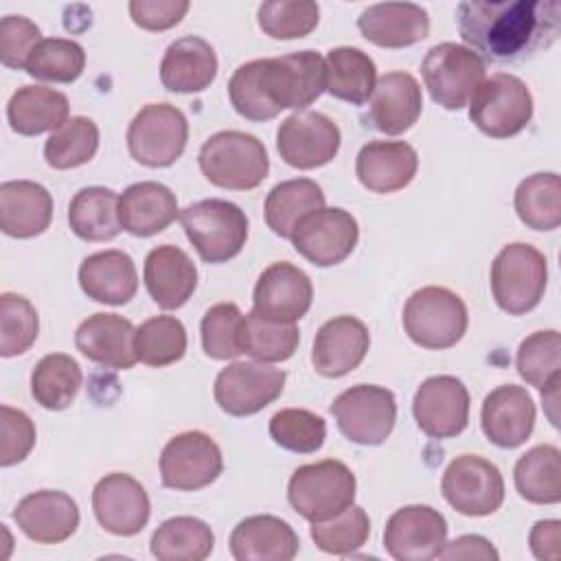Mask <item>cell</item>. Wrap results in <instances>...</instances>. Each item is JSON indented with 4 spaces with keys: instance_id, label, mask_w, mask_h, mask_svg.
<instances>
[{
    "instance_id": "681fc988",
    "label": "cell",
    "mask_w": 561,
    "mask_h": 561,
    "mask_svg": "<svg viewBox=\"0 0 561 561\" xmlns=\"http://www.w3.org/2000/svg\"><path fill=\"white\" fill-rule=\"evenodd\" d=\"M256 20L259 28L274 39H300L318 26L320 7L313 0L263 2Z\"/></svg>"
},
{
    "instance_id": "7c38bea8",
    "label": "cell",
    "mask_w": 561,
    "mask_h": 561,
    "mask_svg": "<svg viewBox=\"0 0 561 561\" xmlns=\"http://www.w3.org/2000/svg\"><path fill=\"white\" fill-rule=\"evenodd\" d=\"M440 491L447 504L467 517L495 513L506 495L497 465L476 454H462L447 465Z\"/></svg>"
},
{
    "instance_id": "d4e9b609",
    "label": "cell",
    "mask_w": 561,
    "mask_h": 561,
    "mask_svg": "<svg viewBox=\"0 0 561 561\" xmlns=\"http://www.w3.org/2000/svg\"><path fill=\"white\" fill-rule=\"evenodd\" d=\"M18 528L35 543H61L79 526L77 502L55 489H42L24 495L13 508Z\"/></svg>"
},
{
    "instance_id": "f5cc1de1",
    "label": "cell",
    "mask_w": 561,
    "mask_h": 561,
    "mask_svg": "<svg viewBox=\"0 0 561 561\" xmlns=\"http://www.w3.org/2000/svg\"><path fill=\"white\" fill-rule=\"evenodd\" d=\"M42 42V31L24 15H4L0 22V61L7 68H26L28 57Z\"/></svg>"
},
{
    "instance_id": "52a82bcc",
    "label": "cell",
    "mask_w": 561,
    "mask_h": 561,
    "mask_svg": "<svg viewBox=\"0 0 561 561\" xmlns=\"http://www.w3.org/2000/svg\"><path fill=\"white\" fill-rule=\"evenodd\" d=\"M180 221L199 259L206 263L217 265L234 259L248 239V217L228 199L210 197L188 204L180 210Z\"/></svg>"
},
{
    "instance_id": "7a4b0ae2",
    "label": "cell",
    "mask_w": 561,
    "mask_h": 561,
    "mask_svg": "<svg viewBox=\"0 0 561 561\" xmlns=\"http://www.w3.org/2000/svg\"><path fill=\"white\" fill-rule=\"evenodd\" d=\"M324 90L327 66L318 50L252 59L241 64L228 81L234 112L254 123L272 121L280 110H305Z\"/></svg>"
},
{
    "instance_id": "8d00e7d4",
    "label": "cell",
    "mask_w": 561,
    "mask_h": 561,
    "mask_svg": "<svg viewBox=\"0 0 561 561\" xmlns=\"http://www.w3.org/2000/svg\"><path fill=\"white\" fill-rule=\"evenodd\" d=\"M68 224L83 241H112L121 232L118 195L105 186H85L77 191L68 206Z\"/></svg>"
},
{
    "instance_id": "d590c367",
    "label": "cell",
    "mask_w": 561,
    "mask_h": 561,
    "mask_svg": "<svg viewBox=\"0 0 561 561\" xmlns=\"http://www.w3.org/2000/svg\"><path fill=\"white\" fill-rule=\"evenodd\" d=\"M327 92L351 105L370 99L377 83V68L368 53L355 46H337L327 53Z\"/></svg>"
},
{
    "instance_id": "603a6c76",
    "label": "cell",
    "mask_w": 561,
    "mask_h": 561,
    "mask_svg": "<svg viewBox=\"0 0 561 561\" xmlns=\"http://www.w3.org/2000/svg\"><path fill=\"white\" fill-rule=\"evenodd\" d=\"M535 401L526 388L506 383L491 390L482 401L480 425L484 436L502 449H515L528 440L535 427Z\"/></svg>"
},
{
    "instance_id": "11a10c76",
    "label": "cell",
    "mask_w": 561,
    "mask_h": 561,
    "mask_svg": "<svg viewBox=\"0 0 561 561\" xmlns=\"http://www.w3.org/2000/svg\"><path fill=\"white\" fill-rule=\"evenodd\" d=\"M188 7L186 0H131L129 15L145 31H167L182 22Z\"/></svg>"
},
{
    "instance_id": "ac0fdd59",
    "label": "cell",
    "mask_w": 561,
    "mask_h": 561,
    "mask_svg": "<svg viewBox=\"0 0 561 561\" xmlns=\"http://www.w3.org/2000/svg\"><path fill=\"white\" fill-rule=\"evenodd\" d=\"M357 241V219L344 208H320L307 215L291 234L294 250L318 267L342 263L351 256Z\"/></svg>"
},
{
    "instance_id": "e575fe53",
    "label": "cell",
    "mask_w": 561,
    "mask_h": 561,
    "mask_svg": "<svg viewBox=\"0 0 561 561\" xmlns=\"http://www.w3.org/2000/svg\"><path fill=\"white\" fill-rule=\"evenodd\" d=\"M324 208V193L309 178L278 182L265 197V221L274 234L291 239L296 226L311 213Z\"/></svg>"
},
{
    "instance_id": "4316f807",
    "label": "cell",
    "mask_w": 561,
    "mask_h": 561,
    "mask_svg": "<svg viewBox=\"0 0 561 561\" xmlns=\"http://www.w3.org/2000/svg\"><path fill=\"white\" fill-rule=\"evenodd\" d=\"M145 287L151 300L167 311L188 302L197 287V267L191 256L171 243L153 248L145 259Z\"/></svg>"
},
{
    "instance_id": "9c48e42d",
    "label": "cell",
    "mask_w": 561,
    "mask_h": 561,
    "mask_svg": "<svg viewBox=\"0 0 561 561\" xmlns=\"http://www.w3.org/2000/svg\"><path fill=\"white\" fill-rule=\"evenodd\" d=\"M188 121L171 103H147L127 127L129 156L145 167H171L186 149Z\"/></svg>"
},
{
    "instance_id": "1f68e13d",
    "label": "cell",
    "mask_w": 561,
    "mask_h": 561,
    "mask_svg": "<svg viewBox=\"0 0 561 561\" xmlns=\"http://www.w3.org/2000/svg\"><path fill=\"white\" fill-rule=\"evenodd\" d=\"M180 217L175 193L160 182H136L118 195L121 228L134 237H151Z\"/></svg>"
},
{
    "instance_id": "db71d44e",
    "label": "cell",
    "mask_w": 561,
    "mask_h": 561,
    "mask_svg": "<svg viewBox=\"0 0 561 561\" xmlns=\"http://www.w3.org/2000/svg\"><path fill=\"white\" fill-rule=\"evenodd\" d=\"M0 465L22 462L35 447V425L31 416L18 408H0Z\"/></svg>"
},
{
    "instance_id": "5b68a950",
    "label": "cell",
    "mask_w": 561,
    "mask_h": 561,
    "mask_svg": "<svg viewBox=\"0 0 561 561\" xmlns=\"http://www.w3.org/2000/svg\"><path fill=\"white\" fill-rule=\"evenodd\" d=\"M548 285V261L530 243L504 245L491 263V294L495 305L508 316L533 311Z\"/></svg>"
},
{
    "instance_id": "4dcf8cb0",
    "label": "cell",
    "mask_w": 561,
    "mask_h": 561,
    "mask_svg": "<svg viewBox=\"0 0 561 561\" xmlns=\"http://www.w3.org/2000/svg\"><path fill=\"white\" fill-rule=\"evenodd\" d=\"M53 197L46 186L31 180L0 184V228L13 239H31L48 230Z\"/></svg>"
},
{
    "instance_id": "7bdbcfd3",
    "label": "cell",
    "mask_w": 561,
    "mask_h": 561,
    "mask_svg": "<svg viewBox=\"0 0 561 561\" xmlns=\"http://www.w3.org/2000/svg\"><path fill=\"white\" fill-rule=\"evenodd\" d=\"M99 149V127L88 116H70L44 142V160L57 171L77 169L94 158Z\"/></svg>"
},
{
    "instance_id": "44dd1931",
    "label": "cell",
    "mask_w": 561,
    "mask_h": 561,
    "mask_svg": "<svg viewBox=\"0 0 561 561\" xmlns=\"http://www.w3.org/2000/svg\"><path fill=\"white\" fill-rule=\"evenodd\" d=\"M421 110L423 94L419 81L410 72L392 70L377 79L362 121L381 134L399 136L419 121Z\"/></svg>"
},
{
    "instance_id": "f6af8a7d",
    "label": "cell",
    "mask_w": 561,
    "mask_h": 561,
    "mask_svg": "<svg viewBox=\"0 0 561 561\" xmlns=\"http://www.w3.org/2000/svg\"><path fill=\"white\" fill-rule=\"evenodd\" d=\"M85 68V50L68 37H48L37 44L26 61V75L39 81L72 83Z\"/></svg>"
},
{
    "instance_id": "30bf717a",
    "label": "cell",
    "mask_w": 561,
    "mask_h": 561,
    "mask_svg": "<svg viewBox=\"0 0 561 561\" xmlns=\"http://www.w3.org/2000/svg\"><path fill=\"white\" fill-rule=\"evenodd\" d=\"M421 75L434 103L445 110H462L486 77V64L471 48L443 42L425 53Z\"/></svg>"
},
{
    "instance_id": "bcb514c9",
    "label": "cell",
    "mask_w": 561,
    "mask_h": 561,
    "mask_svg": "<svg viewBox=\"0 0 561 561\" xmlns=\"http://www.w3.org/2000/svg\"><path fill=\"white\" fill-rule=\"evenodd\" d=\"M515 366L519 377L543 390L552 381L561 379V340L559 331L546 329L535 331L526 340H522L515 357Z\"/></svg>"
},
{
    "instance_id": "ffe728a7",
    "label": "cell",
    "mask_w": 561,
    "mask_h": 561,
    "mask_svg": "<svg viewBox=\"0 0 561 561\" xmlns=\"http://www.w3.org/2000/svg\"><path fill=\"white\" fill-rule=\"evenodd\" d=\"M252 302V311L263 318L296 322L307 316L313 302L311 278L294 263L276 261L259 274Z\"/></svg>"
},
{
    "instance_id": "2e32d148",
    "label": "cell",
    "mask_w": 561,
    "mask_h": 561,
    "mask_svg": "<svg viewBox=\"0 0 561 561\" xmlns=\"http://www.w3.org/2000/svg\"><path fill=\"white\" fill-rule=\"evenodd\" d=\"M469 390L454 375L427 377L414 392L412 414L423 434L430 438H454L469 423Z\"/></svg>"
},
{
    "instance_id": "9f6ffc18",
    "label": "cell",
    "mask_w": 561,
    "mask_h": 561,
    "mask_svg": "<svg viewBox=\"0 0 561 561\" xmlns=\"http://www.w3.org/2000/svg\"><path fill=\"white\" fill-rule=\"evenodd\" d=\"M528 543L537 559L559 561L561 559V522L539 519L530 530Z\"/></svg>"
},
{
    "instance_id": "ee69618b",
    "label": "cell",
    "mask_w": 561,
    "mask_h": 561,
    "mask_svg": "<svg viewBox=\"0 0 561 561\" xmlns=\"http://www.w3.org/2000/svg\"><path fill=\"white\" fill-rule=\"evenodd\" d=\"M136 355L147 366H169L186 353V329L175 316H153L136 329Z\"/></svg>"
},
{
    "instance_id": "484cf974",
    "label": "cell",
    "mask_w": 561,
    "mask_h": 561,
    "mask_svg": "<svg viewBox=\"0 0 561 561\" xmlns=\"http://www.w3.org/2000/svg\"><path fill=\"white\" fill-rule=\"evenodd\" d=\"M419 171V153L403 140H370L355 158V175L370 193L405 188Z\"/></svg>"
},
{
    "instance_id": "ba28073f",
    "label": "cell",
    "mask_w": 561,
    "mask_h": 561,
    "mask_svg": "<svg viewBox=\"0 0 561 561\" xmlns=\"http://www.w3.org/2000/svg\"><path fill=\"white\" fill-rule=\"evenodd\" d=\"M533 110L528 85L511 72L484 77L469 99V121L491 138L517 136L530 123Z\"/></svg>"
},
{
    "instance_id": "7402d4cb",
    "label": "cell",
    "mask_w": 561,
    "mask_h": 561,
    "mask_svg": "<svg viewBox=\"0 0 561 561\" xmlns=\"http://www.w3.org/2000/svg\"><path fill=\"white\" fill-rule=\"evenodd\" d=\"M368 348V327L355 316H335L318 329L311 364L318 375L337 379L355 370L364 362Z\"/></svg>"
},
{
    "instance_id": "c3c4849f",
    "label": "cell",
    "mask_w": 561,
    "mask_h": 561,
    "mask_svg": "<svg viewBox=\"0 0 561 561\" xmlns=\"http://www.w3.org/2000/svg\"><path fill=\"white\" fill-rule=\"evenodd\" d=\"M272 440L294 454H313L324 445L327 423L320 414L305 408H285L270 419Z\"/></svg>"
},
{
    "instance_id": "b9f144b4",
    "label": "cell",
    "mask_w": 561,
    "mask_h": 561,
    "mask_svg": "<svg viewBox=\"0 0 561 561\" xmlns=\"http://www.w3.org/2000/svg\"><path fill=\"white\" fill-rule=\"evenodd\" d=\"M515 213L533 230L561 226V180L557 173H533L515 188Z\"/></svg>"
},
{
    "instance_id": "4fadbf2b",
    "label": "cell",
    "mask_w": 561,
    "mask_h": 561,
    "mask_svg": "<svg viewBox=\"0 0 561 561\" xmlns=\"http://www.w3.org/2000/svg\"><path fill=\"white\" fill-rule=\"evenodd\" d=\"M285 370L265 362H232L215 379V401L230 416H252L283 394Z\"/></svg>"
},
{
    "instance_id": "680465c9",
    "label": "cell",
    "mask_w": 561,
    "mask_h": 561,
    "mask_svg": "<svg viewBox=\"0 0 561 561\" xmlns=\"http://www.w3.org/2000/svg\"><path fill=\"white\" fill-rule=\"evenodd\" d=\"M559 386H561V379L559 381H552L550 386H546L541 390V399L546 403V412H548V419L550 423L557 427L559 421H557V403H559Z\"/></svg>"
},
{
    "instance_id": "d6986e66",
    "label": "cell",
    "mask_w": 561,
    "mask_h": 561,
    "mask_svg": "<svg viewBox=\"0 0 561 561\" xmlns=\"http://www.w3.org/2000/svg\"><path fill=\"white\" fill-rule=\"evenodd\" d=\"M96 522L116 537L138 535L151 515V502L145 486L129 473H107L92 491Z\"/></svg>"
},
{
    "instance_id": "74e56055",
    "label": "cell",
    "mask_w": 561,
    "mask_h": 561,
    "mask_svg": "<svg viewBox=\"0 0 561 561\" xmlns=\"http://www.w3.org/2000/svg\"><path fill=\"white\" fill-rule=\"evenodd\" d=\"M149 548L158 561H204L215 548V535L204 519L180 515L153 530Z\"/></svg>"
},
{
    "instance_id": "f907efd6",
    "label": "cell",
    "mask_w": 561,
    "mask_h": 561,
    "mask_svg": "<svg viewBox=\"0 0 561 561\" xmlns=\"http://www.w3.org/2000/svg\"><path fill=\"white\" fill-rule=\"evenodd\" d=\"M39 333V318L35 307L18 294L4 291L0 296V355L15 357L26 353Z\"/></svg>"
},
{
    "instance_id": "f1b7e54d",
    "label": "cell",
    "mask_w": 561,
    "mask_h": 561,
    "mask_svg": "<svg viewBox=\"0 0 561 561\" xmlns=\"http://www.w3.org/2000/svg\"><path fill=\"white\" fill-rule=\"evenodd\" d=\"M230 554L237 561H291L300 539L294 528L276 515H250L230 533Z\"/></svg>"
},
{
    "instance_id": "d6a6232c",
    "label": "cell",
    "mask_w": 561,
    "mask_h": 561,
    "mask_svg": "<svg viewBox=\"0 0 561 561\" xmlns=\"http://www.w3.org/2000/svg\"><path fill=\"white\" fill-rule=\"evenodd\" d=\"M81 291L103 305H127L138 291L134 259L123 250H101L79 265Z\"/></svg>"
},
{
    "instance_id": "f35d334b",
    "label": "cell",
    "mask_w": 561,
    "mask_h": 561,
    "mask_svg": "<svg viewBox=\"0 0 561 561\" xmlns=\"http://www.w3.org/2000/svg\"><path fill=\"white\" fill-rule=\"evenodd\" d=\"M517 493L530 504L561 502V451L554 445L528 449L513 469Z\"/></svg>"
},
{
    "instance_id": "277c9868",
    "label": "cell",
    "mask_w": 561,
    "mask_h": 561,
    "mask_svg": "<svg viewBox=\"0 0 561 561\" xmlns=\"http://www.w3.org/2000/svg\"><path fill=\"white\" fill-rule=\"evenodd\" d=\"M401 320L414 344L430 351H443L462 340L469 327V311L456 291L427 285L410 294Z\"/></svg>"
},
{
    "instance_id": "6f0895ef",
    "label": "cell",
    "mask_w": 561,
    "mask_h": 561,
    "mask_svg": "<svg viewBox=\"0 0 561 561\" xmlns=\"http://www.w3.org/2000/svg\"><path fill=\"white\" fill-rule=\"evenodd\" d=\"M438 559H486L497 561L500 554L491 546L489 539L480 535H460L454 541H447L438 554Z\"/></svg>"
},
{
    "instance_id": "e0dca14e",
    "label": "cell",
    "mask_w": 561,
    "mask_h": 561,
    "mask_svg": "<svg viewBox=\"0 0 561 561\" xmlns=\"http://www.w3.org/2000/svg\"><path fill=\"white\" fill-rule=\"evenodd\" d=\"M447 543V519L427 504L397 508L383 528V548L397 561L436 559Z\"/></svg>"
},
{
    "instance_id": "9a60e30c",
    "label": "cell",
    "mask_w": 561,
    "mask_h": 561,
    "mask_svg": "<svg viewBox=\"0 0 561 561\" xmlns=\"http://www.w3.org/2000/svg\"><path fill=\"white\" fill-rule=\"evenodd\" d=\"M342 134L333 118L322 112L300 110L287 116L276 131V149L294 169H318L340 151Z\"/></svg>"
},
{
    "instance_id": "816d5d0a",
    "label": "cell",
    "mask_w": 561,
    "mask_h": 561,
    "mask_svg": "<svg viewBox=\"0 0 561 561\" xmlns=\"http://www.w3.org/2000/svg\"><path fill=\"white\" fill-rule=\"evenodd\" d=\"M243 313L234 302H217L206 309L199 331L202 348L210 359H234L241 355L239 331Z\"/></svg>"
},
{
    "instance_id": "83f0119b",
    "label": "cell",
    "mask_w": 561,
    "mask_h": 561,
    "mask_svg": "<svg viewBox=\"0 0 561 561\" xmlns=\"http://www.w3.org/2000/svg\"><path fill=\"white\" fill-rule=\"evenodd\" d=\"M359 33L381 48H405L427 37L430 15L414 2H379L357 18Z\"/></svg>"
},
{
    "instance_id": "7dc6e473",
    "label": "cell",
    "mask_w": 561,
    "mask_h": 561,
    "mask_svg": "<svg viewBox=\"0 0 561 561\" xmlns=\"http://www.w3.org/2000/svg\"><path fill=\"white\" fill-rule=\"evenodd\" d=\"M368 535H370L368 513L357 504H351L348 508H344L331 519L311 522V539L327 554H337V557L353 554L366 543Z\"/></svg>"
},
{
    "instance_id": "ab89813d",
    "label": "cell",
    "mask_w": 561,
    "mask_h": 561,
    "mask_svg": "<svg viewBox=\"0 0 561 561\" xmlns=\"http://www.w3.org/2000/svg\"><path fill=\"white\" fill-rule=\"evenodd\" d=\"M83 383L81 366L75 357L66 353L44 355L31 373V394L33 399L53 412L66 410L79 394Z\"/></svg>"
},
{
    "instance_id": "8fae6325",
    "label": "cell",
    "mask_w": 561,
    "mask_h": 561,
    "mask_svg": "<svg viewBox=\"0 0 561 561\" xmlns=\"http://www.w3.org/2000/svg\"><path fill=\"white\" fill-rule=\"evenodd\" d=\"M337 430L357 445L375 447L386 443L397 421V399L392 390L375 383L346 388L331 403Z\"/></svg>"
},
{
    "instance_id": "836d02e7",
    "label": "cell",
    "mask_w": 561,
    "mask_h": 561,
    "mask_svg": "<svg viewBox=\"0 0 561 561\" xmlns=\"http://www.w3.org/2000/svg\"><path fill=\"white\" fill-rule=\"evenodd\" d=\"M68 96L46 85H22L7 103L9 125L20 136L53 134L68 121Z\"/></svg>"
},
{
    "instance_id": "cb8c5ba5",
    "label": "cell",
    "mask_w": 561,
    "mask_h": 561,
    "mask_svg": "<svg viewBox=\"0 0 561 561\" xmlns=\"http://www.w3.org/2000/svg\"><path fill=\"white\" fill-rule=\"evenodd\" d=\"M136 327L118 316L99 311L85 318L75 331L77 351L94 364L114 370H127L138 362Z\"/></svg>"
},
{
    "instance_id": "5bb4252c",
    "label": "cell",
    "mask_w": 561,
    "mask_h": 561,
    "mask_svg": "<svg viewBox=\"0 0 561 561\" xmlns=\"http://www.w3.org/2000/svg\"><path fill=\"white\" fill-rule=\"evenodd\" d=\"M224 471L219 445L204 432L173 436L160 454V480L173 491H197L213 484Z\"/></svg>"
},
{
    "instance_id": "3957f363",
    "label": "cell",
    "mask_w": 561,
    "mask_h": 561,
    "mask_svg": "<svg viewBox=\"0 0 561 561\" xmlns=\"http://www.w3.org/2000/svg\"><path fill=\"white\" fill-rule=\"evenodd\" d=\"M204 178L228 191H252L270 171L265 145L245 131L224 129L213 134L197 153Z\"/></svg>"
},
{
    "instance_id": "60d3db41",
    "label": "cell",
    "mask_w": 561,
    "mask_h": 561,
    "mask_svg": "<svg viewBox=\"0 0 561 561\" xmlns=\"http://www.w3.org/2000/svg\"><path fill=\"white\" fill-rule=\"evenodd\" d=\"M300 344V331L294 322H278L254 311L243 316L239 348L256 362L276 364L289 359Z\"/></svg>"
},
{
    "instance_id": "f546056e",
    "label": "cell",
    "mask_w": 561,
    "mask_h": 561,
    "mask_svg": "<svg viewBox=\"0 0 561 561\" xmlns=\"http://www.w3.org/2000/svg\"><path fill=\"white\" fill-rule=\"evenodd\" d=\"M217 53L199 35H184L169 44L160 61V81L169 92L193 94L217 77Z\"/></svg>"
},
{
    "instance_id": "6da1fadb",
    "label": "cell",
    "mask_w": 561,
    "mask_h": 561,
    "mask_svg": "<svg viewBox=\"0 0 561 561\" xmlns=\"http://www.w3.org/2000/svg\"><path fill=\"white\" fill-rule=\"evenodd\" d=\"M462 42L482 61L515 64L550 48L561 33L557 0H465L456 7Z\"/></svg>"
},
{
    "instance_id": "8992f818",
    "label": "cell",
    "mask_w": 561,
    "mask_h": 561,
    "mask_svg": "<svg viewBox=\"0 0 561 561\" xmlns=\"http://www.w3.org/2000/svg\"><path fill=\"white\" fill-rule=\"evenodd\" d=\"M357 480L355 473L335 458L300 465L287 484V500L291 508L309 519H331L355 500Z\"/></svg>"
}]
</instances>
